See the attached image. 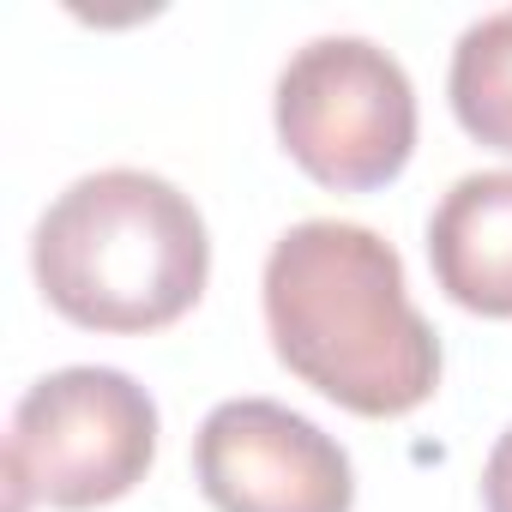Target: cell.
Instances as JSON below:
<instances>
[{"label": "cell", "instance_id": "1", "mask_svg": "<svg viewBox=\"0 0 512 512\" xmlns=\"http://www.w3.org/2000/svg\"><path fill=\"white\" fill-rule=\"evenodd\" d=\"M278 362L350 416H410L440 386V338L404 290V260L368 223L308 217L266 253Z\"/></svg>", "mask_w": 512, "mask_h": 512}, {"label": "cell", "instance_id": "2", "mask_svg": "<svg viewBox=\"0 0 512 512\" xmlns=\"http://www.w3.org/2000/svg\"><path fill=\"white\" fill-rule=\"evenodd\" d=\"M31 272L49 308L85 332H163L205 296L211 235L175 181L97 169L43 211Z\"/></svg>", "mask_w": 512, "mask_h": 512}, {"label": "cell", "instance_id": "3", "mask_svg": "<svg viewBox=\"0 0 512 512\" xmlns=\"http://www.w3.org/2000/svg\"><path fill=\"white\" fill-rule=\"evenodd\" d=\"M157 458V404L121 368H61L43 374L7 428V482L13 512L55 506L91 512L145 482Z\"/></svg>", "mask_w": 512, "mask_h": 512}, {"label": "cell", "instance_id": "4", "mask_svg": "<svg viewBox=\"0 0 512 512\" xmlns=\"http://www.w3.org/2000/svg\"><path fill=\"white\" fill-rule=\"evenodd\" d=\"M278 139L332 193H374L416 151V85L368 37H314L278 73Z\"/></svg>", "mask_w": 512, "mask_h": 512}, {"label": "cell", "instance_id": "5", "mask_svg": "<svg viewBox=\"0 0 512 512\" xmlns=\"http://www.w3.org/2000/svg\"><path fill=\"white\" fill-rule=\"evenodd\" d=\"M199 488L217 512H350V452L308 416L272 398H229L193 440Z\"/></svg>", "mask_w": 512, "mask_h": 512}, {"label": "cell", "instance_id": "6", "mask_svg": "<svg viewBox=\"0 0 512 512\" xmlns=\"http://www.w3.org/2000/svg\"><path fill=\"white\" fill-rule=\"evenodd\" d=\"M428 266L458 308L512 320V169H482L446 187L428 217Z\"/></svg>", "mask_w": 512, "mask_h": 512}, {"label": "cell", "instance_id": "7", "mask_svg": "<svg viewBox=\"0 0 512 512\" xmlns=\"http://www.w3.org/2000/svg\"><path fill=\"white\" fill-rule=\"evenodd\" d=\"M446 97L458 127L512 157V7L476 19L458 49H452V73H446Z\"/></svg>", "mask_w": 512, "mask_h": 512}, {"label": "cell", "instance_id": "8", "mask_svg": "<svg viewBox=\"0 0 512 512\" xmlns=\"http://www.w3.org/2000/svg\"><path fill=\"white\" fill-rule=\"evenodd\" d=\"M482 506L488 512H512V428L494 440V452L482 464Z\"/></svg>", "mask_w": 512, "mask_h": 512}]
</instances>
